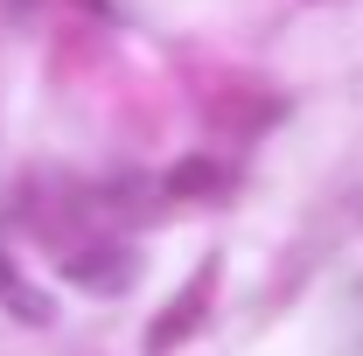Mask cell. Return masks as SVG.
Instances as JSON below:
<instances>
[{"label": "cell", "mask_w": 363, "mask_h": 356, "mask_svg": "<svg viewBox=\"0 0 363 356\" xmlns=\"http://www.w3.org/2000/svg\"><path fill=\"white\" fill-rule=\"evenodd\" d=\"M217 279H224V266L217 259H203V266L189 272V287H182L175 301L161 308V321L147 328V356H168V350H182L196 328H203V314H210V301H217Z\"/></svg>", "instance_id": "1"}, {"label": "cell", "mask_w": 363, "mask_h": 356, "mask_svg": "<svg viewBox=\"0 0 363 356\" xmlns=\"http://www.w3.org/2000/svg\"><path fill=\"white\" fill-rule=\"evenodd\" d=\"M272 112H279V105H272L266 91H245V84L217 91V98L203 105V119H210L217 133H230V140H252V133H259V126L272 119Z\"/></svg>", "instance_id": "2"}, {"label": "cell", "mask_w": 363, "mask_h": 356, "mask_svg": "<svg viewBox=\"0 0 363 356\" xmlns=\"http://www.w3.org/2000/svg\"><path fill=\"white\" fill-rule=\"evenodd\" d=\"M63 272H70L77 287H91V294H119V287L133 279V252H126V245H84V252L63 259Z\"/></svg>", "instance_id": "3"}, {"label": "cell", "mask_w": 363, "mask_h": 356, "mask_svg": "<svg viewBox=\"0 0 363 356\" xmlns=\"http://www.w3.org/2000/svg\"><path fill=\"white\" fill-rule=\"evenodd\" d=\"M168 189H175V196H217V189H230V175L217 161H182L175 175H168Z\"/></svg>", "instance_id": "4"}, {"label": "cell", "mask_w": 363, "mask_h": 356, "mask_svg": "<svg viewBox=\"0 0 363 356\" xmlns=\"http://www.w3.org/2000/svg\"><path fill=\"white\" fill-rule=\"evenodd\" d=\"M0 301L21 314V321H49V301H43V294H28V279L7 266V259H0Z\"/></svg>", "instance_id": "5"}]
</instances>
